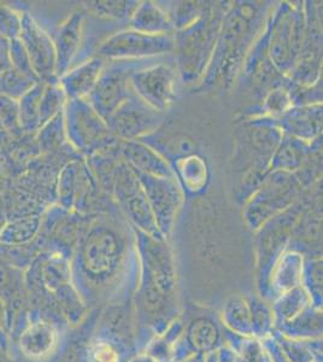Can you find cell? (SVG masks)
Masks as SVG:
<instances>
[{"label":"cell","mask_w":323,"mask_h":362,"mask_svg":"<svg viewBox=\"0 0 323 362\" xmlns=\"http://www.w3.org/2000/svg\"><path fill=\"white\" fill-rule=\"evenodd\" d=\"M20 40L25 46L34 73L41 83H54L57 75L54 42L28 11H22Z\"/></svg>","instance_id":"6da1fadb"},{"label":"cell","mask_w":323,"mask_h":362,"mask_svg":"<svg viewBox=\"0 0 323 362\" xmlns=\"http://www.w3.org/2000/svg\"><path fill=\"white\" fill-rule=\"evenodd\" d=\"M57 343V334L52 326L46 322H37L30 326L20 338V348L29 358H45L54 350Z\"/></svg>","instance_id":"7a4b0ae2"},{"label":"cell","mask_w":323,"mask_h":362,"mask_svg":"<svg viewBox=\"0 0 323 362\" xmlns=\"http://www.w3.org/2000/svg\"><path fill=\"white\" fill-rule=\"evenodd\" d=\"M45 83H37L18 100L20 128L25 134L34 136L40 129V98Z\"/></svg>","instance_id":"3957f363"},{"label":"cell","mask_w":323,"mask_h":362,"mask_svg":"<svg viewBox=\"0 0 323 362\" xmlns=\"http://www.w3.org/2000/svg\"><path fill=\"white\" fill-rule=\"evenodd\" d=\"M78 18L73 17L64 27L61 29L57 40L54 42V49L57 54V75L63 74L69 66L71 56L74 54L78 45Z\"/></svg>","instance_id":"277c9868"},{"label":"cell","mask_w":323,"mask_h":362,"mask_svg":"<svg viewBox=\"0 0 323 362\" xmlns=\"http://www.w3.org/2000/svg\"><path fill=\"white\" fill-rule=\"evenodd\" d=\"M64 139V114L63 112L49 119L35 134V141L41 155H52L59 150Z\"/></svg>","instance_id":"5b68a950"},{"label":"cell","mask_w":323,"mask_h":362,"mask_svg":"<svg viewBox=\"0 0 323 362\" xmlns=\"http://www.w3.org/2000/svg\"><path fill=\"white\" fill-rule=\"evenodd\" d=\"M95 71L97 69L93 63L70 71L61 78V90L71 98H78L90 90L92 83L95 81Z\"/></svg>","instance_id":"8992f818"},{"label":"cell","mask_w":323,"mask_h":362,"mask_svg":"<svg viewBox=\"0 0 323 362\" xmlns=\"http://www.w3.org/2000/svg\"><path fill=\"white\" fill-rule=\"evenodd\" d=\"M39 81L10 66L3 74H0V95L20 100Z\"/></svg>","instance_id":"52a82bcc"},{"label":"cell","mask_w":323,"mask_h":362,"mask_svg":"<svg viewBox=\"0 0 323 362\" xmlns=\"http://www.w3.org/2000/svg\"><path fill=\"white\" fill-rule=\"evenodd\" d=\"M66 93L61 90V85L56 81L45 83L40 98V127L44 126L54 116L61 114V107L64 105Z\"/></svg>","instance_id":"ba28073f"},{"label":"cell","mask_w":323,"mask_h":362,"mask_svg":"<svg viewBox=\"0 0 323 362\" xmlns=\"http://www.w3.org/2000/svg\"><path fill=\"white\" fill-rule=\"evenodd\" d=\"M218 339V329L211 321L199 319L194 321L189 331V341L191 346L198 351H208L213 349Z\"/></svg>","instance_id":"9c48e42d"},{"label":"cell","mask_w":323,"mask_h":362,"mask_svg":"<svg viewBox=\"0 0 323 362\" xmlns=\"http://www.w3.org/2000/svg\"><path fill=\"white\" fill-rule=\"evenodd\" d=\"M0 131L11 138L25 136L20 124L18 100L0 95Z\"/></svg>","instance_id":"30bf717a"},{"label":"cell","mask_w":323,"mask_h":362,"mask_svg":"<svg viewBox=\"0 0 323 362\" xmlns=\"http://www.w3.org/2000/svg\"><path fill=\"white\" fill-rule=\"evenodd\" d=\"M22 28V13L13 6L0 3V35L8 42L18 39Z\"/></svg>","instance_id":"8fae6325"},{"label":"cell","mask_w":323,"mask_h":362,"mask_svg":"<svg viewBox=\"0 0 323 362\" xmlns=\"http://www.w3.org/2000/svg\"><path fill=\"white\" fill-rule=\"evenodd\" d=\"M10 61H11L13 68L40 83V80L37 78V75L34 73L28 54L25 51V46L20 42V37L10 42Z\"/></svg>","instance_id":"7c38bea8"},{"label":"cell","mask_w":323,"mask_h":362,"mask_svg":"<svg viewBox=\"0 0 323 362\" xmlns=\"http://www.w3.org/2000/svg\"><path fill=\"white\" fill-rule=\"evenodd\" d=\"M93 354L97 362H119V353L109 343L97 344Z\"/></svg>","instance_id":"4fadbf2b"},{"label":"cell","mask_w":323,"mask_h":362,"mask_svg":"<svg viewBox=\"0 0 323 362\" xmlns=\"http://www.w3.org/2000/svg\"><path fill=\"white\" fill-rule=\"evenodd\" d=\"M10 66V42L0 35V74H3Z\"/></svg>","instance_id":"5bb4252c"}]
</instances>
